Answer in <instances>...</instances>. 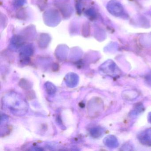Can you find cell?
<instances>
[{
	"label": "cell",
	"instance_id": "ac0fdd59",
	"mask_svg": "<svg viewBox=\"0 0 151 151\" xmlns=\"http://www.w3.org/2000/svg\"><path fill=\"white\" fill-rule=\"evenodd\" d=\"M147 119H148V122L151 124V112H150L148 114V116H147Z\"/></svg>",
	"mask_w": 151,
	"mask_h": 151
},
{
	"label": "cell",
	"instance_id": "2e32d148",
	"mask_svg": "<svg viewBox=\"0 0 151 151\" xmlns=\"http://www.w3.org/2000/svg\"><path fill=\"white\" fill-rule=\"evenodd\" d=\"M24 0H17L16 1H15V5L16 6H21L24 5Z\"/></svg>",
	"mask_w": 151,
	"mask_h": 151
},
{
	"label": "cell",
	"instance_id": "6da1fadb",
	"mask_svg": "<svg viewBox=\"0 0 151 151\" xmlns=\"http://www.w3.org/2000/svg\"><path fill=\"white\" fill-rule=\"evenodd\" d=\"M3 106L15 115L23 116L27 113L28 104L20 94L15 92L8 93L3 98Z\"/></svg>",
	"mask_w": 151,
	"mask_h": 151
},
{
	"label": "cell",
	"instance_id": "277c9868",
	"mask_svg": "<svg viewBox=\"0 0 151 151\" xmlns=\"http://www.w3.org/2000/svg\"><path fill=\"white\" fill-rule=\"evenodd\" d=\"M33 53V47L32 45H28L23 47L20 53L21 62L24 64L28 63L29 61V57Z\"/></svg>",
	"mask_w": 151,
	"mask_h": 151
},
{
	"label": "cell",
	"instance_id": "8fae6325",
	"mask_svg": "<svg viewBox=\"0 0 151 151\" xmlns=\"http://www.w3.org/2000/svg\"><path fill=\"white\" fill-rule=\"evenodd\" d=\"M104 133V129L101 127L92 128L90 131V134L93 137L98 138L102 136Z\"/></svg>",
	"mask_w": 151,
	"mask_h": 151
},
{
	"label": "cell",
	"instance_id": "e0dca14e",
	"mask_svg": "<svg viewBox=\"0 0 151 151\" xmlns=\"http://www.w3.org/2000/svg\"><path fill=\"white\" fill-rule=\"evenodd\" d=\"M146 81H147L148 83L151 85V74L147 75L146 77Z\"/></svg>",
	"mask_w": 151,
	"mask_h": 151
},
{
	"label": "cell",
	"instance_id": "7a4b0ae2",
	"mask_svg": "<svg viewBox=\"0 0 151 151\" xmlns=\"http://www.w3.org/2000/svg\"><path fill=\"white\" fill-rule=\"evenodd\" d=\"M101 73L110 77H116L119 74V70L116 63L112 60H108L101 65L99 68Z\"/></svg>",
	"mask_w": 151,
	"mask_h": 151
},
{
	"label": "cell",
	"instance_id": "5b68a950",
	"mask_svg": "<svg viewBox=\"0 0 151 151\" xmlns=\"http://www.w3.org/2000/svg\"><path fill=\"white\" fill-rule=\"evenodd\" d=\"M45 22L46 23L50 26L57 25L60 22V15L56 11H49L46 13Z\"/></svg>",
	"mask_w": 151,
	"mask_h": 151
},
{
	"label": "cell",
	"instance_id": "5bb4252c",
	"mask_svg": "<svg viewBox=\"0 0 151 151\" xmlns=\"http://www.w3.org/2000/svg\"><path fill=\"white\" fill-rule=\"evenodd\" d=\"M20 85H21V86L22 88H24L25 89H26V88L29 89V88H30V84L29 83V82L25 79L21 80Z\"/></svg>",
	"mask_w": 151,
	"mask_h": 151
},
{
	"label": "cell",
	"instance_id": "9a60e30c",
	"mask_svg": "<svg viewBox=\"0 0 151 151\" xmlns=\"http://www.w3.org/2000/svg\"><path fill=\"white\" fill-rule=\"evenodd\" d=\"M86 14L88 16L90 17H93L95 15V12L92 9H88L87 11H86Z\"/></svg>",
	"mask_w": 151,
	"mask_h": 151
},
{
	"label": "cell",
	"instance_id": "3957f363",
	"mask_svg": "<svg viewBox=\"0 0 151 151\" xmlns=\"http://www.w3.org/2000/svg\"><path fill=\"white\" fill-rule=\"evenodd\" d=\"M108 12L115 17L122 16L124 13V9L121 3L116 0H111L106 6Z\"/></svg>",
	"mask_w": 151,
	"mask_h": 151
},
{
	"label": "cell",
	"instance_id": "52a82bcc",
	"mask_svg": "<svg viewBox=\"0 0 151 151\" xmlns=\"http://www.w3.org/2000/svg\"><path fill=\"white\" fill-rule=\"evenodd\" d=\"M65 81L67 86L70 88L76 86L78 83V76L74 73H70L65 77Z\"/></svg>",
	"mask_w": 151,
	"mask_h": 151
},
{
	"label": "cell",
	"instance_id": "30bf717a",
	"mask_svg": "<svg viewBox=\"0 0 151 151\" xmlns=\"http://www.w3.org/2000/svg\"><path fill=\"white\" fill-rule=\"evenodd\" d=\"M139 93L134 90H127L122 93V97L124 99L127 100H132L138 96Z\"/></svg>",
	"mask_w": 151,
	"mask_h": 151
},
{
	"label": "cell",
	"instance_id": "9c48e42d",
	"mask_svg": "<svg viewBox=\"0 0 151 151\" xmlns=\"http://www.w3.org/2000/svg\"><path fill=\"white\" fill-rule=\"evenodd\" d=\"M24 44V40L20 36H15L12 38L10 42L11 47L14 50L18 49L22 46Z\"/></svg>",
	"mask_w": 151,
	"mask_h": 151
},
{
	"label": "cell",
	"instance_id": "8992f818",
	"mask_svg": "<svg viewBox=\"0 0 151 151\" xmlns=\"http://www.w3.org/2000/svg\"><path fill=\"white\" fill-rule=\"evenodd\" d=\"M138 139L142 145L151 146V128L147 129L140 132L138 136Z\"/></svg>",
	"mask_w": 151,
	"mask_h": 151
},
{
	"label": "cell",
	"instance_id": "7c38bea8",
	"mask_svg": "<svg viewBox=\"0 0 151 151\" xmlns=\"http://www.w3.org/2000/svg\"><path fill=\"white\" fill-rule=\"evenodd\" d=\"M45 88L47 92L49 95H53L56 91V87L50 82H47L45 84Z\"/></svg>",
	"mask_w": 151,
	"mask_h": 151
},
{
	"label": "cell",
	"instance_id": "4fadbf2b",
	"mask_svg": "<svg viewBox=\"0 0 151 151\" xmlns=\"http://www.w3.org/2000/svg\"><path fill=\"white\" fill-rule=\"evenodd\" d=\"M144 107L141 104H138L134 108V109H132V111L130 113V116H135L139 114L142 112L144 110Z\"/></svg>",
	"mask_w": 151,
	"mask_h": 151
},
{
	"label": "cell",
	"instance_id": "ba28073f",
	"mask_svg": "<svg viewBox=\"0 0 151 151\" xmlns=\"http://www.w3.org/2000/svg\"><path fill=\"white\" fill-rule=\"evenodd\" d=\"M103 143L105 145L109 148H116L119 145L118 139L114 135L106 136L103 140Z\"/></svg>",
	"mask_w": 151,
	"mask_h": 151
}]
</instances>
